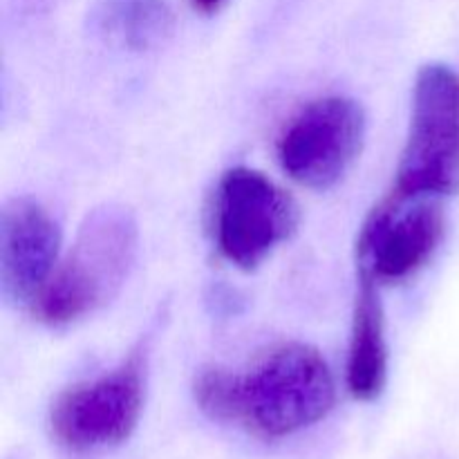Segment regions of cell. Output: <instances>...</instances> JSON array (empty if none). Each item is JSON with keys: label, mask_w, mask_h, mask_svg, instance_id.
<instances>
[{"label": "cell", "mask_w": 459, "mask_h": 459, "mask_svg": "<svg viewBox=\"0 0 459 459\" xmlns=\"http://www.w3.org/2000/svg\"><path fill=\"white\" fill-rule=\"evenodd\" d=\"M411 200L390 193L370 211L357 242L359 273L377 285H394L424 269L444 238V211L433 197Z\"/></svg>", "instance_id": "obj_7"}, {"label": "cell", "mask_w": 459, "mask_h": 459, "mask_svg": "<svg viewBox=\"0 0 459 459\" xmlns=\"http://www.w3.org/2000/svg\"><path fill=\"white\" fill-rule=\"evenodd\" d=\"M61 229L30 197H16L0 213V285L12 303H34L58 264Z\"/></svg>", "instance_id": "obj_8"}, {"label": "cell", "mask_w": 459, "mask_h": 459, "mask_svg": "<svg viewBox=\"0 0 459 459\" xmlns=\"http://www.w3.org/2000/svg\"><path fill=\"white\" fill-rule=\"evenodd\" d=\"M366 112L348 97H323L300 108L278 139V161L300 186L325 191L343 179L366 142Z\"/></svg>", "instance_id": "obj_6"}, {"label": "cell", "mask_w": 459, "mask_h": 459, "mask_svg": "<svg viewBox=\"0 0 459 459\" xmlns=\"http://www.w3.org/2000/svg\"><path fill=\"white\" fill-rule=\"evenodd\" d=\"M137 245V222L126 206L90 211L74 245L31 303L36 318L49 327H65L110 303L133 269Z\"/></svg>", "instance_id": "obj_1"}, {"label": "cell", "mask_w": 459, "mask_h": 459, "mask_svg": "<svg viewBox=\"0 0 459 459\" xmlns=\"http://www.w3.org/2000/svg\"><path fill=\"white\" fill-rule=\"evenodd\" d=\"M146 361V348H139L115 370L58 394L49 411L54 439L76 453L126 442L143 411Z\"/></svg>", "instance_id": "obj_4"}, {"label": "cell", "mask_w": 459, "mask_h": 459, "mask_svg": "<svg viewBox=\"0 0 459 459\" xmlns=\"http://www.w3.org/2000/svg\"><path fill=\"white\" fill-rule=\"evenodd\" d=\"M334 377L318 350L281 343L245 375L236 372L233 420L260 439H282L321 421L334 406Z\"/></svg>", "instance_id": "obj_2"}, {"label": "cell", "mask_w": 459, "mask_h": 459, "mask_svg": "<svg viewBox=\"0 0 459 459\" xmlns=\"http://www.w3.org/2000/svg\"><path fill=\"white\" fill-rule=\"evenodd\" d=\"M393 195L442 197L459 191V74L444 63L417 72L411 128Z\"/></svg>", "instance_id": "obj_3"}, {"label": "cell", "mask_w": 459, "mask_h": 459, "mask_svg": "<svg viewBox=\"0 0 459 459\" xmlns=\"http://www.w3.org/2000/svg\"><path fill=\"white\" fill-rule=\"evenodd\" d=\"M227 0H191L193 9L200 13H215Z\"/></svg>", "instance_id": "obj_12"}, {"label": "cell", "mask_w": 459, "mask_h": 459, "mask_svg": "<svg viewBox=\"0 0 459 459\" xmlns=\"http://www.w3.org/2000/svg\"><path fill=\"white\" fill-rule=\"evenodd\" d=\"M348 390L357 402H375L388 381V343H385L384 305L379 285L359 273L352 334L348 352Z\"/></svg>", "instance_id": "obj_9"}, {"label": "cell", "mask_w": 459, "mask_h": 459, "mask_svg": "<svg viewBox=\"0 0 459 459\" xmlns=\"http://www.w3.org/2000/svg\"><path fill=\"white\" fill-rule=\"evenodd\" d=\"M300 220L294 197L260 170L236 166L215 191V242L224 258L251 272L290 240Z\"/></svg>", "instance_id": "obj_5"}, {"label": "cell", "mask_w": 459, "mask_h": 459, "mask_svg": "<svg viewBox=\"0 0 459 459\" xmlns=\"http://www.w3.org/2000/svg\"><path fill=\"white\" fill-rule=\"evenodd\" d=\"M195 402L202 411L218 421L233 420L236 406V372L224 368H206L195 377Z\"/></svg>", "instance_id": "obj_11"}, {"label": "cell", "mask_w": 459, "mask_h": 459, "mask_svg": "<svg viewBox=\"0 0 459 459\" xmlns=\"http://www.w3.org/2000/svg\"><path fill=\"white\" fill-rule=\"evenodd\" d=\"M92 25L115 48L151 52L173 34L175 18L166 0H97Z\"/></svg>", "instance_id": "obj_10"}]
</instances>
